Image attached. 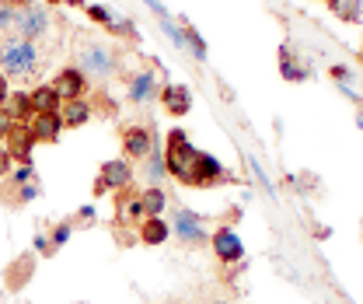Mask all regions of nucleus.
Returning <instances> with one entry per match:
<instances>
[{
    "label": "nucleus",
    "instance_id": "nucleus-1",
    "mask_svg": "<svg viewBox=\"0 0 363 304\" xmlns=\"http://www.w3.org/2000/svg\"><path fill=\"white\" fill-rule=\"evenodd\" d=\"M39 70V45L18 36H7L0 43V74L11 77H32Z\"/></svg>",
    "mask_w": 363,
    "mask_h": 304
},
{
    "label": "nucleus",
    "instance_id": "nucleus-2",
    "mask_svg": "<svg viewBox=\"0 0 363 304\" xmlns=\"http://www.w3.org/2000/svg\"><path fill=\"white\" fill-rule=\"evenodd\" d=\"M74 67L88 81H108L112 74H119V53L112 45H101V43H81Z\"/></svg>",
    "mask_w": 363,
    "mask_h": 304
},
{
    "label": "nucleus",
    "instance_id": "nucleus-3",
    "mask_svg": "<svg viewBox=\"0 0 363 304\" xmlns=\"http://www.w3.org/2000/svg\"><path fill=\"white\" fill-rule=\"evenodd\" d=\"M196 147L189 140L185 130H172L168 133V147H164V168H168V178H179L185 185V178L192 172V161H196Z\"/></svg>",
    "mask_w": 363,
    "mask_h": 304
},
{
    "label": "nucleus",
    "instance_id": "nucleus-4",
    "mask_svg": "<svg viewBox=\"0 0 363 304\" xmlns=\"http://www.w3.org/2000/svg\"><path fill=\"white\" fill-rule=\"evenodd\" d=\"M172 234L179 238L182 245H189V249H203V245H210L206 220L199 217L196 210H189V207H179V210L172 214Z\"/></svg>",
    "mask_w": 363,
    "mask_h": 304
},
{
    "label": "nucleus",
    "instance_id": "nucleus-5",
    "mask_svg": "<svg viewBox=\"0 0 363 304\" xmlns=\"http://www.w3.org/2000/svg\"><path fill=\"white\" fill-rule=\"evenodd\" d=\"M14 32H18V39H28V43H35V39H43L45 32H49V11H45V4H25V7H18L14 11Z\"/></svg>",
    "mask_w": 363,
    "mask_h": 304
},
{
    "label": "nucleus",
    "instance_id": "nucleus-6",
    "mask_svg": "<svg viewBox=\"0 0 363 304\" xmlns=\"http://www.w3.org/2000/svg\"><path fill=\"white\" fill-rule=\"evenodd\" d=\"M220 182H230V175H227V168L220 165V158L199 151L196 161H192V172L185 178V185H192V189H210V185H220Z\"/></svg>",
    "mask_w": 363,
    "mask_h": 304
},
{
    "label": "nucleus",
    "instance_id": "nucleus-7",
    "mask_svg": "<svg viewBox=\"0 0 363 304\" xmlns=\"http://www.w3.org/2000/svg\"><path fill=\"white\" fill-rule=\"evenodd\" d=\"M133 185V165L126 158H116V161H105L101 172L94 178V196H105V192H123Z\"/></svg>",
    "mask_w": 363,
    "mask_h": 304
},
{
    "label": "nucleus",
    "instance_id": "nucleus-8",
    "mask_svg": "<svg viewBox=\"0 0 363 304\" xmlns=\"http://www.w3.org/2000/svg\"><path fill=\"white\" fill-rule=\"evenodd\" d=\"M210 249H213L217 262H224V266H234V262L245 259V241H241V234H238L234 227H227V224L210 234Z\"/></svg>",
    "mask_w": 363,
    "mask_h": 304
},
{
    "label": "nucleus",
    "instance_id": "nucleus-9",
    "mask_svg": "<svg viewBox=\"0 0 363 304\" xmlns=\"http://www.w3.org/2000/svg\"><path fill=\"white\" fill-rule=\"evenodd\" d=\"M157 91H161V81L154 70H136L126 77V102H133V105H150L157 98Z\"/></svg>",
    "mask_w": 363,
    "mask_h": 304
},
{
    "label": "nucleus",
    "instance_id": "nucleus-10",
    "mask_svg": "<svg viewBox=\"0 0 363 304\" xmlns=\"http://www.w3.org/2000/svg\"><path fill=\"white\" fill-rule=\"evenodd\" d=\"M150 151H154V130L150 126L133 123V126L123 130V158L126 161H143Z\"/></svg>",
    "mask_w": 363,
    "mask_h": 304
},
{
    "label": "nucleus",
    "instance_id": "nucleus-11",
    "mask_svg": "<svg viewBox=\"0 0 363 304\" xmlns=\"http://www.w3.org/2000/svg\"><path fill=\"white\" fill-rule=\"evenodd\" d=\"M157 102H161V109L168 112V116H185V112H192V91L189 85H161L157 91Z\"/></svg>",
    "mask_w": 363,
    "mask_h": 304
},
{
    "label": "nucleus",
    "instance_id": "nucleus-12",
    "mask_svg": "<svg viewBox=\"0 0 363 304\" xmlns=\"http://www.w3.org/2000/svg\"><path fill=\"white\" fill-rule=\"evenodd\" d=\"M52 91H56L63 102H70V98H84V91H88V77H84L77 67H63V70L52 77Z\"/></svg>",
    "mask_w": 363,
    "mask_h": 304
},
{
    "label": "nucleus",
    "instance_id": "nucleus-13",
    "mask_svg": "<svg viewBox=\"0 0 363 304\" xmlns=\"http://www.w3.org/2000/svg\"><path fill=\"white\" fill-rule=\"evenodd\" d=\"M4 151L14 158V165H21V161H32V151H35V136L28 126H14L11 136L4 140Z\"/></svg>",
    "mask_w": 363,
    "mask_h": 304
},
{
    "label": "nucleus",
    "instance_id": "nucleus-14",
    "mask_svg": "<svg viewBox=\"0 0 363 304\" xmlns=\"http://www.w3.org/2000/svg\"><path fill=\"white\" fill-rule=\"evenodd\" d=\"M28 130L35 136V143H56L60 133H63V119H60V112H39L28 123Z\"/></svg>",
    "mask_w": 363,
    "mask_h": 304
},
{
    "label": "nucleus",
    "instance_id": "nucleus-15",
    "mask_svg": "<svg viewBox=\"0 0 363 304\" xmlns=\"http://www.w3.org/2000/svg\"><path fill=\"white\" fill-rule=\"evenodd\" d=\"M116 220H119V224H126V220H130V224H143V220H147L143 200H140V192H133V185L119 192V203H116Z\"/></svg>",
    "mask_w": 363,
    "mask_h": 304
},
{
    "label": "nucleus",
    "instance_id": "nucleus-16",
    "mask_svg": "<svg viewBox=\"0 0 363 304\" xmlns=\"http://www.w3.org/2000/svg\"><path fill=\"white\" fill-rule=\"evenodd\" d=\"M91 116H94V109H91V102H84V98H70V102H63V105H60L63 130H67V126H70V130H77V126H88Z\"/></svg>",
    "mask_w": 363,
    "mask_h": 304
},
{
    "label": "nucleus",
    "instance_id": "nucleus-17",
    "mask_svg": "<svg viewBox=\"0 0 363 304\" xmlns=\"http://www.w3.org/2000/svg\"><path fill=\"white\" fill-rule=\"evenodd\" d=\"M140 245H150V249H157V245H164L168 238H172V224L164 217H147L140 224Z\"/></svg>",
    "mask_w": 363,
    "mask_h": 304
},
{
    "label": "nucleus",
    "instance_id": "nucleus-18",
    "mask_svg": "<svg viewBox=\"0 0 363 304\" xmlns=\"http://www.w3.org/2000/svg\"><path fill=\"white\" fill-rule=\"evenodd\" d=\"M279 74H283V81H290V85H301V81H308V67L294 56V49H290V43L279 45Z\"/></svg>",
    "mask_w": 363,
    "mask_h": 304
},
{
    "label": "nucleus",
    "instance_id": "nucleus-19",
    "mask_svg": "<svg viewBox=\"0 0 363 304\" xmlns=\"http://www.w3.org/2000/svg\"><path fill=\"white\" fill-rule=\"evenodd\" d=\"M4 109L11 112V119H14L18 126H28V123L35 119V109H32L28 91H14V94H7V105H4Z\"/></svg>",
    "mask_w": 363,
    "mask_h": 304
},
{
    "label": "nucleus",
    "instance_id": "nucleus-20",
    "mask_svg": "<svg viewBox=\"0 0 363 304\" xmlns=\"http://www.w3.org/2000/svg\"><path fill=\"white\" fill-rule=\"evenodd\" d=\"M39 192H43L39 178H35V182H28V185H18V189H11V185H4V182H0V196H7V200H4L7 207H25V203L39 200Z\"/></svg>",
    "mask_w": 363,
    "mask_h": 304
},
{
    "label": "nucleus",
    "instance_id": "nucleus-21",
    "mask_svg": "<svg viewBox=\"0 0 363 304\" xmlns=\"http://www.w3.org/2000/svg\"><path fill=\"white\" fill-rule=\"evenodd\" d=\"M28 98H32V109H35V116L39 112H60V105H63V98L52 91V85H39L28 91Z\"/></svg>",
    "mask_w": 363,
    "mask_h": 304
},
{
    "label": "nucleus",
    "instance_id": "nucleus-22",
    "mask_svg": "<svg viewBox=\"0 0 363 304\" xmlns=\"http://www.w3.org/2000/svg\"><path fill=\"white\" fill-rule=\"evenodd\" d=\"M32 273H35V259L32 256H21L18 262H11L7 266V291H21Z\"/></svg>",
    "mask_w": 363,
    "mask_h": 304
},
{
    "label": "nucleus",
    "instance_id": "nucleus-23",
    "mask_svg": "<svg viewBox=\"0 0 363 304\" xmlns=\"http://www.w3.org/2000/svg\"><path fill=\"white\" fill-rule=\"evenodd\" d=\"M328 4V11L339 18V21H346V25H360L363 21V0H325Z\"/></svg>",
    "mask_w": 363,
    "mask_h": 304
},
{
    "label": "nucleus",
    "instance_id": "nucleus-24",
    "mask_svg": "<svg viewBox=\"0 0 363 304\" xmlns=\"http://www.w3.org/2000/svg\"><path fill=\"white\" fill-rule=\"evenodd\" d=\"M179 25H182V39H185V53H192V60H196V63H206V56H210V53H206L203 36L196 32V25H189L185 18H182Z\"/></svg>",
    "mask_w": 363,
    "mask_h": 304
},
{
    "label": "nucleus",
    "instance_id": "nucleus-25",
    "mask_svg": "<svg viewBox=\"0 0 363 304\" xmlns=\"http://www.w3.org/2000/svg\"><path fill=\"white\" fill-rule=\"evenodd\" d=\"M140 200H143L147 217H161V214L168 210V192H164L161 185H147V189L140 192Z\"/></svg>",
    "mask_w": 363,
    "mask_h": 304
},
{
    "label": "nucleus",
    "instance_id": "nucleus-26",
    "mask_svg": "<svg viewBox=\"0 0 363 304\" xmlns=\"http://www.w3.org/2000/svg\"><path fill=\"white\" fill-rule=\"evenodd\" d=\"M143 161H147V165H143V178H147V185H161V182L168 178V168H164V154L150 151Z\"/></svg>",
    "mask_w": 363,
    "mask_h": 304
},
{
    "label": "nucleus",
    "instance_id": "nucleus-27",
    "mask_svg": "<svg viewBox=\"0 0 363 304\" xmlns=\"http://www.w3.org/2000/svg\"><path fill=\"white\" fill-rule=\"evenodd\" d=\"M70 234H74V220H60V224H52V231H49V245H52V252H60V249L70 241Z\"/></svg>",
    "mask_w": 363,
    "mask_h": 304
},
{
    "label": "nucleus",
    "instance_id": "nucleus-28",
    "mask_svg": "<svg viewBox=\"0 0 363 304\" xmlns=\"http://www.w3.org/2000/svg\"><path fill=\"white\" fill-rule=\"evenodd\" d=\"M84 11H88V18H91V21H94V25H101L105 32H108V28L116 25V14H112L108 7H101V4H88Z\"/></svg>",
    "mask_w": 363,
    "mask_h": 304
},
{
    "label": "nucleus",
    "instance_id": "nucleus-29",
    "mask_svg": "<svg viewBox=\"0 0 363 304\" xmlns=\"http://www.w3.org/2000/svg\"><path fill=\"white\" fill-rule=\"evenodd\" d=\"M161 32H164V36H168V39L175 43V49H182V53H185V39H182L179 21H172V18H164V21H161Z\"/></svg>",
    "mask_w": 363,
    "mask_h": 304
},
{
    "label": "nucleus",
    "instance_id": "nucleus-30",
    "mask_svg": "<svg viewBox=\"0 0 363 304\" xmlns=\"http://www.w3.org/2000/svg\"><path fill=\"white\" fill-rule=\"evenodd\" d=\"M35 252H39V256H45V259H49V256H56V252H52V245H49V234H45V231H39V234H35Z\"/></svg>",
    "mask_w": 363,
    "mask_h": 304
},
{
    "label": "nucleus",
    "instance_id": "nucleus-31",
    "mask_svg": "<svg viewBox=\"0 0 363 304\" xmlns=\"http://www.w3.org/2000/svg\"><path fill=\"white\" fill-rule=\"evenodd\" d=\"M14 126H18V123L11 119V112H7V109H0V140H7Z\"/></svg>",
    "mask_w": 363,
    "mask_h": 304
},
{
    "label": "nucleus",
    "instance_id": "nucleus-32",
    "mask_svg": "<svg viewBox=\"0 0 363 304\" xmlns=\"http://www.w3.org/2000/svg\"><path fill=\"white\" fill-rule=\"evenodd\" d=\"M14 25V7H7V4H0V36L7 32Z\"/></svg>",
    "mask_w": 363,
    "mask_h": 304
},
{
    "label": "nucleus",
    "instance_id": "nucleus-33",
    "mask_svg": "<svg viewBox=\"0 0 363 304\" xmlns=\"http://www.w3.org/2000/svg\"><path fill=\"white\" fill-rule=\"evenodd\" d=\"M11 168H14V158H11V154L0 147V178H7V175H11Z\"/></svg>",
    "mask_w": 363,
    "mask_h": 304
},
{
    "label": "nucleus",
    "instance_id": "nucleus-34",
    "mask_svg": "<svg viewBox=\"0 0 363 304\" xmlns=\"http://www.w3.org/2000/svg\"><path fill=\"white\" fill-rule=\"evenodd\" d=\"M143 4H147V7H150V11H154V14L161 18V21H164V18H172V14H168V7H164L161 0H143Z\"/></svg>",
    "mask_w": 363,
    "mask_h": 304
},
{
    "label": "nucleus",
    "instance_id": "nucleus-35",
    "mask_svg": "<svg viewBox=\"0 0 363 304\" xmlns=\"http://www.w3.org/2000/svg\"><path fill=\"white\" fill-rule=\"evenodd\" d=\"M7 94H11V81H7V77L0 74V109L7 105Z\"/></svg>",
    "mask_w": 363,
    "mask_h": 304
},
{
    "label": "nucleus",
    "instance_id": "nucleus-36",
    "mask_svg": "<svg viewBox=\"0 0 363 304\" xmlns=\"http://www.w3.org/2000/svg\"><path fill=\"white\" fill-rule=\"evenodd\" d=\"M328 74H332V77H335L339 85H346V77H350V70H346V67H332Z\"/></svg>",
    "mask_w": 363,
    "mask_h": 304
},
{
    "label": "nucleus",
    "instance_id": "nucleus-37",
    "mask_svg": "<svg viewBox=\"0 0 363 304\" xmlns=\"http://www.w3.org/2000/svg\"><path fill=\"white\" fill-rule=\"evenodd\" d=\"M94 217V207H81V210H77V220H91Z\"/></svg>",
    "mask_w": 363,
    "mask_h": 304
},
{
    "label": "nucleus",
    "instance_id": "nucleus-38",
    "mask_svg": "<svg viewBox=\"0 0 363 304\" xmlns=\"http://www.w3.org/2000/svg\"><path fill=\"white\" fill-rule=\"evenodd\" d=\"M0 4H7V7H14V11H18V7H25V4H32V0H0Z\"/></svg>",
    "mask_w": 363,
    "mask_h": 304
},
{
    "label": "nucleus",
    "instance_id": "nucleus-39",
    "mask_svg": "<svg viewBox=\"0 0 363 304\" xmlns=\"http://www.w3.org/2000/svg\"><path fill=\"white\" fill-rule=\"evenodd\" d=\"M63 4H70V7H88V0H63Z\"/></svg>",
    "mask_w": 363,
    "mask_h": 304
},
{
    "label": "nucleus",
    "instance_id": "nucleus-40",
    "mask_svg": "<svg viewBox=\"0 0 363 304\" xmlns=\"http://www.w3.org/2000/svg\"><path fill=\"white\" fill-rule=\"evenodd\" d=\"M357 126L363 130V109H357Z\"/></svg>",
    "mask_w": 363,
    "mask_h": 304
},
{
    "label": "nucleus",
    "instance_id": "nucleus-41",
    "mask_svg": "<svg viewBox=\"0 0 363 304\" xmlns=\"http://www.w3.org/2000/svg\"><path fill=\"white\" fill-rule=\"evenodd\" d=\"M45 4H63V0H45Z\"/></svg>",
    "mask_w": 363,
    "mask_h": 304
},
{
    "label": "nucleus",
    "instance_id": "nucleus-42",
    "mask_svg": "<svg viewBox=\"0 0 363 304\" xmlns=\"http://www.w3.org/2000/svg\"><path fill=\"white\" fill-rule=\"evenodd\" d=\"M360 63H363V45H360Z\"/></svg>",
    "mask_w": 363,
    "mask_h": 304
},
{
    "label": "nucleus",
    "instance_id": "nucleus-43",
    "mask_svg": "<svg viewBox=\"0 0 363 304\" xmlns=\"http://www.w3.org/2000/svg\"><path fill=\"white\" fill-rule=\"evenodd\" d=\"M210 304H227V301H210Z\"/></svg>",
    "mask_w": 363,
    "mask_h": 304
}]
</instances>
